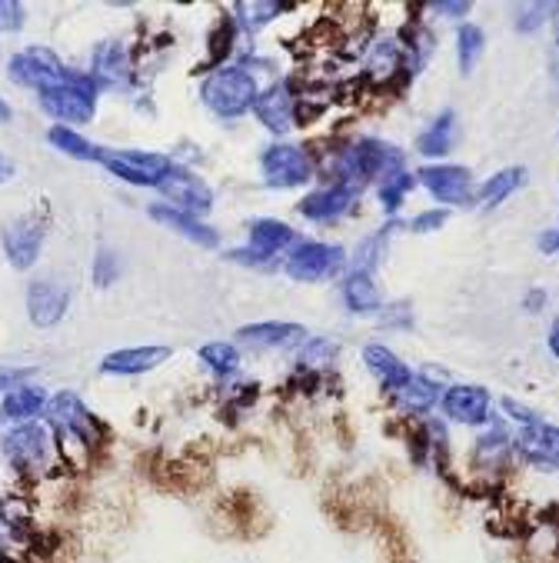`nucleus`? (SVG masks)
I'll use <instances>...</instances> for the list:
<instances>
[{
    "instance_id": "1",
    "label": "nucleus",
    "mask_w": 559,
    "mask_h": 563,
    "mask_svg": "<svg viewBox=\"0 0 559 563\" xmlns=\"http://www.w3.org/2000/svg\"><path fill=\"white\" fill-rule=\"evenodd\" d=\"M260 90L250 70L244 67H220L213 70L203 87H200V100L213 110L216 118H244L247 110H254Z\"/></svg>"
},
{
    "instance_id": "2",
    "label": "nucleus",
    "mask_w": 559,
    "mask_h": 563,
    "mask_svg": "<svg viewBox=\"0 0 559 563\" xmlns=\"http://www.w3.org/2000/svg\"><path fill=\"white\" fill-rule=\"evenodd\" d=\"M41 97V107L54 121H60V128H74V124H90L93 114H97V84L90 74H74L57 84V87H47L37 93Z\"/></svg>"
},
{
    "instance_id": "3",
    "label": "nucleus",
    "mask_w": 559,
    "mask_h": 563,
    "mask_svg": "<svg viewBox=\"0 0 559 563\" xmlns=\"http://www.w3.org/2000/svg\"><path fill=\"white\" fill-rule=\"evenodd\" d=\"M100 164L134 184V187H160L167 180V174L177 167L167 154H154V151H103L100 147Z\"/></svg>"
},
{
    "instance_id": "4",
    "label": "nucleus",
    "mask_w": 559,
    "mask_h": 563,
    "mask_svg": "<svg viewBox=\"0 0 559 563\" xmlns=\"http://www.w3.org/2000/svg\"><path fill=\"white\" fill-rule=\"evenodd\" d=\"M347 264V251L340 244H320V241H306L297 244L287 257V277L300 280V284H316V280H329L333 274H340Z\"/></svg>"
},
{
    "instance_id": "5",
    "label": "nucleus",
    "mask_w": 559,
    "mask_h": 563,
    "mask_svg": "<svg viewBox=\"0 0 559 563\" xmlns=\"http://www.w3.org/2000/svg\"><path fill=\"white\" fill-rule=\"evenodd\" d=\"M47 430L41 423H18L0 437V454L18 474H37L47 461Z\"/></svg>"
},
{
    "instance_id": "6",
    "label": "nucleus",
    "mask_w": 559,
    "mask_h": 563,
    "mask_svg": "<svg viewBox=\"0 0 559 563\" xmlns=\"http://www.w3.org/2000/svg\"><path fill=\"white\" fill-rule=\"evenodd\" d=\"M8 74H11L14 84L34 87L37 93L47 90V87H57V84H64L70 77V70L60 64V57L54 51H47V47H27V51L14 54L11 64H8Z\"/></svg>"
},
{
    "instance_id": "7",
    "label": "nucleus",
    "mask_w": 559,
    "mask_h": 563,
    "mask_svg": "<svg viewBox=\"0 0 559 563\" xmlns=\"http://www.w3.org/2000/svg\"><path fill=\"white\" fill-rule=\"evenodd\" d=\"M264 177L273 190H293L303 187L313 177V161L303 147L297 144H273L260 157Z\"/></svg>"
},
{
    "instance_id": "8",
    "label": "nucleus",
    "mask_w": 559,
    "mask_h": 563,
    "mask_svg": "<svg viewBox=\"0 0 559 563\" xmlns=\"http://www.w3.org/2000/svg\"><path fill=\"white\" fill-rule=\"evenodd\" d=\"M513 454L533 471L556 474L559 471V427L543 423V420L523 427L513 437Z\"/></svg>"
},
{
    "instance_id": "9",
    "label": "nucleus",
    "mask_w": 559,
    "mask_h": 563,
    "mask_svg": "<svg viewBox=\"0 0 559 563\" xmlns=\"http://www.w3.org/2000/svg\"><path fill=\"white\" fill-rule=\"evenodd\" d=\"M423 180V187L439 200V203H450V207H467L473 203V174L467 167L457 164H429L416 174Z\"/></svg>"
},
{
    "instance_id": "10",
    "label": "nucleus",
    "mask_w": 559,
    "mask_h": 563,
    "mask_svg": "<svg viewBox=\"0 0 559 563\" xmlns=\"http://www.w3.org/2000/svg\"><path fill=\"white\" fill-rule=\"evenodd\" d=\"M0 244H4V254H8L14 271H31L37 264V257H41V247H44L41 220H34V217L8 220L4 231H0Z\"/></svg>"
},
{
    "instance_id": "11",
    "label": "nucleus",
    "mask_w": 559,
    "mask_h": 563,
    "mask_svg": "<svg viewBox=\"0 0 559 563\" xmlns=\"http://www.w3.org/2000/svg\"><path fill=\"white\" fill-rule=\"evenodd\" d=\"M157 190L167 197V203H174V207H180V210H187L193 217H200V213H206L213 207V190L206 187V180H200L197 174H190L183 167H174Z\"/></svg>"
},
{
    "instance_id": "12",
    "label": "nucleus",
    "mask_w": 559,
    "mask_h": 563,
    "mask_svg": "<svg viewBox=\"0 0 559 563\" xmlns=\"http://www.w3.org/2000/svg\"><path fill=\"white\" fill-rule=\"evenodd\" d=\"M70 303V294L64 284L44 277V280H31L27 284V317L34 327H54L64 320Z\"/></svg>"
},
{
    "instance_id": "13",
    "label": "nucleus",
    "mask_w": 559,
    "mask_h": 563,
    "mask_svg": "<svg viewBox=\"0 0 559 563\" xmlns=\"http://www.w3.org/2000/svg\"><path fill=\"white\" fill-rule=\"evenodd\" d=\"M241 344H250L257 351H287L297 344H306V327L303 323H280V320H264V323H247L237 330Z\"/></svg>"
},
{
    "instance_id": "14",
    "label": "nucleus",
    "mask_w": 559,
    "mask_h": 563,
    "mask_svg": "<svg viewBox=\"0 0 559 563\" xmlns=\"http://www.w3.org/2000/svg\"><path fill=\"white\" fill-rule=\"evenodd\" d=\"M360 194H364V190L354 187V184H333V187H323V190L306 194V197L297 203V210H300L306 220L326 223V220L344 217V213L354 207V200H357Z\"/></svg>"
},
{
    "instance_id": "15",
    "label": "nucleus",
    "mask_w": 559,
    "mask_h": 563,
    "mask_svg": "<svg viewBox=\"0 0 559 563\" xmlns=\"http://www.w3.org/2000/svg\"><path fill=\"white\" fill-rule=\"evenodd\" d=\"M443 413L454 423L483 427L490 420V394L477 384H457L443 394Z\"/></svg>"
},
{
    "instance_id": "16",
    "label": "nucleus",
    "mask_w": 559,
    "mask_h": 563,
    "mask_svg": "<svg viewBox=\"0 0 559 563\" xmlns=\"http://www.w3.org/2000/svg\"><path fill=\"white\" fill-rule=\"evenodd\" d=\"M254 110H257V118H260V124H264L267 131L287 134V131L293 128V118H297V97H293L290 84L280 80V84H273L270 90H264V93L257 97Z\"/></svg>"
},
{
    "instance_id": "17",
    "label": "nucleus",
    "mask_w": 559,
    "mask_h": 563,
    "mask_svg": "<svg viewBox=\"0 0 559 563\" xmlns=\"http://www.w3.org/2000/svg\"><path fill=\"white\" fill-rule=\"evenodd\" d=\"M147 213H150V220L164 223L167 231H177L190 244H200V247H216L220 244V234L213 228H206L200 217H193V213H187V210H180L174 203H154Z\"/></svg>"
},
{
    "instance_id": "18",
    "label": "nucleus",
    "mask_w": 559,
    "mask_h": 563,
    "mask_svg": "<svg viewBox=\"0 0 559 563\" xmlns=\"http://www.w3.org/2000/svg\"><path fill=\"white\" fill-rule=\"evenodd\" d=\"M170 347H124L114 351L100 361V374H121V377H137L147 374L154 367H160L164 361H170Z\"/></svg>"
},
{
    "instance_id": "19",
    "label": "nucleus",
    "mask_w": 559,
    "mask_h": 563,
    "mask_svg": "<svg viewBox=\"0 0 559 563\" xmlns=\"http://www.w3.org/2000/svg\"><path fill=\"white\" fill-rule=\"evenodd\" d=\"M47 417H51V423H54L64 437H74V440L87 443V427L93 423V417L87 413V407L80 404L77 394L60 390L54 400H47Z\"/></svg>"
},
{
    "instance_id": "20",
    "label": "nucleus",
    "mask_w": 559,
    "mask_h": 563,
    "mask_svg": "<svg viewBox=\"0 0 559 563\" xmlns=\"http://www.w3.org/2000/svg\"><path fill=\"white\" fill-rule=\"evenodd\" d=\"M90 77L97 87H121L131 77V64H127V51L114 41H107L93 51V64H90Z\"/></svg>"
},
{
    "instance_id": "21",
    "label": "nucleus",
    "mask_w": 559,
    "mask_h": 563,
    "mask_svg": "<svg viewBox=\"0 0 559 563\" xmlns=\"http://www.w3.org/2000/svg\"><path fill=\"white\" fill-rule=\"evenodd\" d=\"M364 364H367V371L387 387V390H403L410 380H413V371L393 354V351H387L383 344H370L367 351H364Z\"/></svg>"
},
{
    "instance_id": "22",
    "label": "nucleus",
    "mask_w": 559,
    "mask_h": 563,
    "mask_svg": "<svg viewBox=\"0 0 559 563\" xmlns=\"http://www.w3.org/2000/svg\"><path fill=\"white\" fill-rule=\"evenodd\" d=\"M293 241H297V234H293V228H287L283 220L260 217V220L250 223V251L260 254V257H267V261L277 257V254H283Z\"/></svg>"
},
{
    "instance_id": "23",
    "label": "nucleus",
    "mask_w": 559,
    "mask_h": 563,
    "mask_svg": "<svg viewBox=\"0 0 559 563\" xmlns=\"http://www.w3.org/2000/svg\"><path fill=\"white\" fill-rule=\"evenodd\" d=\"M47 407V394L41 387L21 384L11 394H4V404H0V423H31L41 410Z\"/></svg>"
},
{
    "instance_id": "24",
    "label": "nucleus",
    "mask_w": 559,
    "mask_h": 563,
    "mask_svg": "<svg viewBox=\"0 0 559 563\" xmlns=\"http://www.w3.org/2000/svg\"><path fill=\"white\" fill-rule=\"evenodd\" d=\"M454 141H457V114L454 110H443V114L416 137V151L423 157H446L454 151Z\"/></svg>"
},
{
    "instance_id": "25",
    "label": "nucleus",
    "mask_w": 559,
    "mask_h": 563,
    "mask_svg": "<svg viewBox=\"0 0 559 563\" xmlns=\"http://www.w3.org/2000/svg\"><path fill=\"white\" fill-rule=\"evenodd\" d=\"M344 303L347 310L354 313H377L383 307V297L373 284V274L367 271H354L347 280H344Z\"/></svg>"
},
{
    "instance_id": "26",
    "label": "nucleus",
    "mask_w": 559,
    "mask_h": 563,
    "mask_svg": "<svg viewBox=\"0 0 559 563\" xmlns=\"http://www.w3.org/2000/svg\"><path fill=\"white\" fill-rule=\"evenodd\" d=\"M523 177H526V170L523 167H506V170H500L496 177H490L483 187H480V194H477V203H480V210H493V207H500L519 184H523Z\"/></svg>"
},
{
    "instance_id": "27",
    "label": "nucleus",
    "mask_w": 559,
    "mask_h": 563,
    "mask_svg": "<svg viewBox=\"0 0 559 563\" xmlns=\"http://www.w3.org/2000/svg\"><path fill=\"white\" fill-rule=\"evenodd\" d=\"M47 141L60 151V154H67V157H77V161H100V147H93L87 137H80L74 128H60V124H54L51 131H47Z\"/></svg>"
},
{
    "instance_id": "28",
    "label": "nucleus",
    "mask_w": 559,
    "mask_h": 563,
    "mask_svg": "<svg viewBox=\"0 0 559 563\" xmlns=\"http://www.w3.org/2000/svg\"><path fill=\"white\" fill-rule=\"evenodd\" d=\"M396 397H400L403 410H410V413H426V410L439 400V387H436L433 380L413 374V380H410L403 390H396Z\"/></svg>"
},
{
    "instance_id": "29",
    "label": "nucleus",
    "mask_w": 559,
    "mask_h": 563,
    "mask_svg": "<svg viewBox=\"0 0 559 563\" xmlns=\"http://www.w3.org/2000/svg\"><path fill=\"white\" fill-rule=\"evenodd\" d=\"M200 361H203L213 374L227 377V374H234V371L241 367V351H237V344L213 341V344H203V347H200Z\"/></svg>"
},
{
    "instance_id": "30",
    "label": "nucleus",
    "mask_w": 559,
    "mask_h": 563,
    "mask_svg": "<svg viewBox=\"0 0 559 563\" xmlns=\"http://www.w3.org/2000/svg\"><path fill=\"white\" fill-rule=\"evenodd\" d=\"M457 54H460V70L470 74L477 60L483 57V31L477 24H463L457 31Z\"/></svg>"
},
{
    "instance_id": "31",
    "label": "nucleus",
    "mask_w": 559,
    "mask_h": 563,
    "mask_svg": "<svg viewBox=\"0 0 559 563\" xmlns=\"http://www.w3.org/2000/svg\"><path fill=\"white\" fill-rule=\"evenodd\" d=\"M413 174H406V170H396V174H390L383 184H380V200H383V210L387 213H396L400 207H403V197L413 190Z\"/></svg>"
},
{
    "instance_id": "32",
    "label": "nucleus",
    "mask_w": 559,
    "mask_h": 563,
    "mask_svg": "<svg viewBox=\"0 0 559 563\" xmlns=\"http://www.w3.org/2000/svg\"><path fill=\"white\" fill-rule=\"evenodd\" d=\"M396 228V223H393ZM393 228H383V231H377V234H370L360 247H357V257H354V271H373L377 264H380V257H383V244L390 241V231Z\"/></svg>"
},
{
    "instance_id": "33",
    "label": "nucleus",
    "mask_w": 559,
    "mask_h": 563,
    "mask_svg": "<svg viewBox=\"0 0 559 563\" xmlns=\"http://www.w3.org/2000/svg\"><path fill=\"white\" fill-rule=\"evenodd\" d=\"M237 11H241V14H254L250 21H244L247 31H260L264 24H270V21L277 18L283 8H280V4H237Z\"/></svg>"
},
{
    "instance_id": "34",
    "label": "nucleus",
    "mask_w": 559,
    "mask_h": 563,
    "mask_svg": "<svg viewBox=\"0 0 559 563\" xmlns=\"http://www.w3.org/2000/svg\"><path fill=\"white\" fill-rule=\"evenodd\" d=\"M21 27H24V4H18V0H0V31L18 34Z\"/></svg>"
},
{
    "instance_id": "35",
    "label": "nucleus",
    "mask_w": 559,
    "mask_h": 563,
    "mask_svg": "<svg viewBox=\"0 0 559 563\" xmlns=\"http://www.w3.org/2000/svg\"><path fill=\"white\" fill-rule=\"evenodd\" d=\"M333 354H337V347H333L329 341H306V347H303V367L333 364Z\"/></svg>"
},
{
    "instance_id": "36",
    "label": "nucleus",
    "mask_w": 559,
    "mask_h": 563,
    "mask_svg": "<svg viewBox=\"0 0 559 563\" xmlns=\"http://www.w3.org/2000/svg\"><path fill=\"white\" fill-rule=\"evenodd\" d=\"M118 274H121V261L110 254V251H100V257L93 261V280L100 287H107V284H114Z\"/></svg>"
},
{
    "instance_id": "37",
    "label": "nucleus",
    "mask_w": 559,
    "mask_h": 563,
    "mask_svg": "<svg viewBox=\"0 0 559 563\" xmlns=\"http://www.w3.org/2000/svg\"><path fill=\"white\" fill-rule=\"evenodd\" d=\"M546 14H552L549 4H526V8H519L516 27H519V31H536V27L546 21Z\"/></svg>"
},
{
    "instance_id": "38",
    "label": "nucleus",
    "mask_w": 559,
    "mask_h": 563,
    "mask_svg": "<svg viewBox=\"0 0 559 563\" xmlns=\"http://www.w3.org/2000/svg\"><path fill=\"white\" fill-rule=\"evenodd\" d=\"M446 223V210H423L410 220V231L416 234H429V231H439Z\"/></svg>"
},
{
    "instance_id": "39",
    "label": "nucleus",
    "mask_w": 559,
    "mask_h": 563,
    "mask_svg": "<svg viewBox=\"0 0 559 563\" xmlns=\"http://www.w3.org/2000/svg\"><path fill=\"white\" fill-rule=\"evenodd\" d=\"M31 374H34V367H0V394H11V390L21 387Z\"/></svg>"
},
{
    "instance_id": "40",
    "label": "nucleus",
    "mask_w": 559,
    "mask_h": 563,
    "mask_svg": "<svg viewBox=\"0 0 559 563\" xmlns=\"http://www.w3.org/2000/svg\"><path fill=\"white\" fill-rule=\"evenodd\" d=\"M503 410H506V413H510L513 420H519L523 427H529V423H536V420H539V417H536L533 410H526V407H519V404H516V400H510V397L503 400Z\"/></svg>"
},
{
    "instance_id": "41",
    "label": "nucleus",
    "mask_w": 559,
    "mask_h": 563,
    "mask_svg": "<svg viewBox=\"0 0 559 563\" xmlns=\"http://www.w3.org/2000/svg\"><path fill=\"white\" fill-rule=\"evenodd\" d=\"M433 11H439L446 18H467L470 14V4H450V0H443V4H436Z\"/></svg>"
},
{
    "instance_id": "42",
    "label": "nucleus",
    "mask_w": 559,
    "mask_h": 563,
    "mask_svg": "<svg viewBox=\"0 0 559 563\" xmlns=\"http://www.w3.org/2000/svg\"><path fill=\"white\" fill-rule=\"evenodd\" d=\"M539 251H546V254H559V231H546V234L539 238Z\"/></svg>"
},
{
    "instance_id": "43",
    "label": "nucleus",
    "mask_w": 559,
    "mask_h": 563,
    "mask_svg": "<svg viewBox=\"0 0 559 563\" xmlns=\"http://www.w3.org/2000/svg\"><path fill=\"white\" fill-rule=\"evenodd\" d=\"M14 174H18L14 161H11V157H4V154H0V184H8V180H14Z\"/></svg>"
},
{
    "instance_id": "44",
    "label": "nucleus",
    "mask_w": 559,
    "mask_h": 563,
    "mask_svg": "<svg viewBox=\"0 0 559 563\" xmlns=\"http://www.w3.org/2000/svg\"><path fill=\"white\" fill-rule=\"evenodd\" d=\"M546 344H549L552 357L559 361V317H556V320H552V327H549V336H546Z\"/></svg>"
},
{
    "instance_id": "45",
    "label": "nucleus",
    "mask_w": 559,
    "mask_h": 563,
    "mask_svg": "<svg viewBox=\"0 0 559 563\" xmlns=\"http://www.w3.org/2000/svg\"><path fill=\"white\" fill-rule=\"evenodd\" d=\"M11 118H14V114H11V107H8L4 100H0V124H8Z\"/></svg>"
},
{
    "instance_id": "46",
    "label": "nucleus",
    "mask_w": 559,
    "mask_h": 563,
    "mask_svg": "<svg viewBox=\"0 0 559 563\" xmlns=\"http://www.w3.org/2000/svg\"><path fill=\"white\" fill-rule=\"evenodd\" d=\"M556 51H559V31H556Z\"/></svg>"
}]
</instances>
